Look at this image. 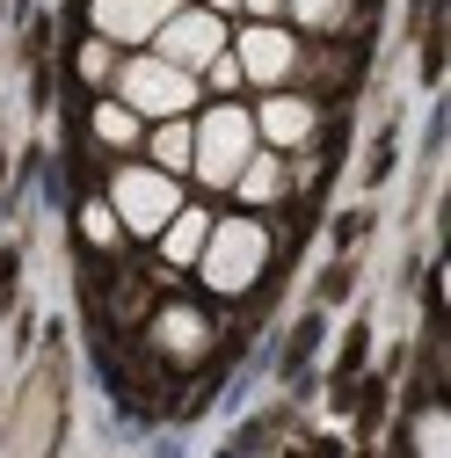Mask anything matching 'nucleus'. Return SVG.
<instances>
[{"label": "nucleus", "instance_id": "1", "mask_svg": "<svg viewBox=\"0 0 451 458\" xmlns=\"http://www.w3.org/2000/svg\"><path fill=\"white\" fill-rule=\"evenodd\" d=\"M248 160H255V117H248V109H234V102H218L211 117L190 131V167H197L211 190H226Z\"/></svg>", "mask_w": 451, "mask_h": 458}, {"label": "nucleus", "instance_id": "2", "mask_svg": "<svg viewBox=\"0 0 451 458\" xmlns=\"http://www.w3.org/2000/svg\"><path fill=\"white\" fill-rule=\"evenodd\" d=\"M262 255H269L262 225H255V218H226V225H211V233H204L197 269H204L211 292H248V284L262 276Z\"/></svg>", "mask_w": 451, "mask_h": 458}, {"label": "nucleus", "instance_id": "3", "mask_svg": "<svg viewBox=\"0 0 451 458\" xmlns=\"http://www.w3.org/2000/svg\"><path fill=\"white\" fill-rule=\"evenodd\" d=\"M109 211H117V225H132V233H160V225L183 211V190L167 182L160 167H124V175L109 182Z\"/></svg>", "mask_w": 451, "mask_h": 458}, {"label": "nucleus", "instance_id": "4", "mask_svg": "<svg viewBox=\"0 0 451 458\" xmlns=\"http://www.w3.org/2000/svg\"><path fill=\"white\" fill-rule=\"evenodd\" d=\"M117 88H124V109L132 117H183L190 109V95H197V81L183 73V66H167V59H132L124 73H117Z\"/></svg>", "mask_w": 451, "mask_h": 458}, {"label": "nucleus", "instance_id": "5", "mask_svg": "<svg viewBox=\"0 0 451 458\" xmlns=\"http://www.w3.org/2000/svg\"><path fill=\"white\" fill-rule=\"evenodd\" d=\"M160 59L167 66H183V73H197V66H211L218 59V44H226V22L218 15H204V8H175L160 30Z\"/></svg>", "mask_w": 451, "mask_h": 458}, {"label": "nucleus", "instance_id": "6", "mask_svg": "<svg viewBox=\"0 0 451 458\" xmlns=\"http://www.w3.org/2000/svg\"><path fill=\"white\" fill-rule=\"evenodd\" d=\"M167 15H175V0H95V30H102V44H146Z\"/></svg>", "mask_w": 451, "mask_h": 458}, {"label": "nucleus", "instance_id": "7", "mask_svg": "<svg viewBox=\"0 0 451 458\" xmlns=\"http://www.w3.org/2000/svg\"><path fill=\"white\" fill-rule=\"evenodd\" d=\"M234 66H241V81H285V73H292V37H285V30H269V22L241 30Z\"/></svg>", "mask_w": 451, "mask_h": 458}, {"label": "nucleus", "instance_id": "8", "mask_svg": "<svg viewBox=\"0 0 451 458\" xmlns=\"http://www.w3.org/2000/svg\"><path fill=\"white\" fill-rule=\"evenodd\" d=\"M306 131H313V109L292 102V95H269L262 117H255V139H269V146H299Z\"/></svg>", "mask_w": 451, "mask_h": 458}, {"label": "nucleus", "instance_id": "9", "mask_svg": "<svg viewBox=\"0 0 451 458\" xmlns=\"http://www.w3.org/2000/svg\"><path fill=\"white\" fill-rule=\"evenodd\" d=\"M204 233H211V218L183 204L175 218L160 225V248H167V262H197V255H204Z\"/></svg>", "mask_w": 451, "mask_h": 458}, {"label": "nucleus", "instance_id": "10", "mask_svg": "<svg viewBox=\"0 0 451 458\" xmlns=\"http://www.w3.org/2000/svg\"><path fill=\"white\" fill-rule=\"evenodd\" d=\"M153 167H160V175L190 167V124H175V117H167V124L153 131Z\"/></svg>", "mask_w": 451, "mask_h": 458}, {"label": "nucleus", "instance_id": "11", "mask_svg": "<svg viewBox=\"0 0 451 458\" xmlns=\"http://www.w3.org/2000/svg\"><path fill=\"white\" fill-rule=\"evenodd\" d=\"M160 342L190 357V350H204V320H197V313H183V306H175V313H160Z\"/></svg>", "mask_w": 451, "mask_h": 458}, {"label": "nucleus", "instance_id": "12", "mask_svg": "<svg viewBox=\"0 0 451 458\" xmlns=\"http://www.w3.org/2000/svg\"><path fill=\"white\" fill-rule=\"evenodd\" d=\"M234 182H241V197H248V204H269V197H277V160H262V153H255Z\"/></svg>", "mask_w": 451, "mask_h": 458}, {"label": "nucleus", "instance_id": "13", "mask_svg": "<svg viewBox=\"0 0 451 458\" xmlns=\"http://www.w3.org/2000/svg\"><path fill=\"white\" fill-rule=\"evenodd\" d=\"M95 131H102L109 146H132V139H139V117H132L124 102H102V109H95Z\"/></svg>", "mask_w": 451, "mask_h": 458}, {"label": "nucleus", "instance_id": "14", "mask_svg": "<svg viewBox=\"0 0 451 458\" xmlns=\"http://www.w3.org/2000/svg\"><path fill=\"white\" fill-rule=\"evenodd\" d=\"M292 8H299V22L328 30V22H343V8H350V0H292Z\"/></svg>", "mask_w": 451, "mask_h": 458}, {"label": "nucleus", "instance_id": "15", "mask_svg": "<svg viewBox=\"0 0 451 458\" xmlns=\"http://www.w3.org/2000/svg\"><path fill=\"white\" fill-rule=\"evenodd\" d=\"M81 233H88V241H117V211H109V204H88V211H81Z\"/></svg>", "mask_w": 451, "mask_h": 458}, {"label": "nucleus", "instance_id": "16", "mask_svg": "<svg viewBox=\"0 0 451 458\" xmlns=\"http://www.w3.org/2000/svg\"><path fill=\"white\" fill-rule=\"evenodd\" d=\"M415 444H422V458H444V415H422Z\"/></svg>", "mask_w": 451, "mask_h": 458}, {"label": "nucleus", "instance_id": "17", "mask_svg": "<svg viewBox=\"0 0 451 458\" xmlns=\"http://www.w3.org/2000/svg\"><path fill=\"white\" fill-rule=\"evenodd\" d=\"M81 73H88V81L109 73V44H88V51H81Z\"/></svg>", "mask_w": 451, "mask_h": 458}, {"label": "nucleus", "instance_id": "18", "mask_svg": "<svg viewBox=\"0 0 451 458\" xmlns=\"http://www.w3.org/2000/svg\"><path fill=\"white\" fill-rule=\"evenodd\" d=\"M211 88H241V66L226 59V51H218V59H211Z\"/></svg>", "mask_w": 451, "mask_h": 458}, {"label": "nucleus", "instance_id": "19", "mask_svg": "<svg viewBox=\"0 0 451 458\" xmlns=\"http://www.w3.org/2000/svg\"><path fill=\"white\" fill-rule=\"evenodd\" d=\"M248 8H255V15H269V8H277V0H248Z\"/></svg>", "mask_w": 451, "mask_h": 458}, {"label": "nucleus", "instance_id": "20", "mask_svg": "<svg viewBox=\"0 0 451 458\" xmlns=\"http://www.w3.org/2000/svg\"><path fill=\"white\" fill-rule=\"evenodd\" d=\"M218 8H241V0H211V15H218Z\"/></svg>", "mask_w": 451, "mask_h": 458}]
</instances>
